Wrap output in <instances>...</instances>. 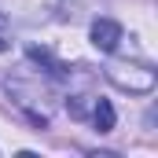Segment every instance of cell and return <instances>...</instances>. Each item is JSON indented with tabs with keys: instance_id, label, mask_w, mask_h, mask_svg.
<instances>
[{
	"instance_id": "obj_1",
	"label": "cell",
	"mask_w": 158,
	"mask_h": 158,
	"mask_svg": "<svg viewBox=\"0 0 158 158\" xmlns=\"http://www.w3.org/2000/svg\"><path fill=\"white\" fill-rule=\"evenodd\" d=\"M107 81L121 88V92H132V96H147L155 88V70L147 66H132V63H114L107 66Z\"/></svg>"
},
{
	"instance_id": "obj_4",
	"label": "cell",
	"mask_w": 158,
	"mask_h": 158,
	"mask_svg": "<svg viewBox=\"0 0 158 158\" xmlns=\"http://www.w3.org/2000/svg\"><path fill=\"white\" fill-rule=\"evenodd\" d=\"M92 121H96L99 132H110V129H114V107H110L107 99H96V103H92Z\"/></svg>"
},
{
	"instance_id": "obj_5",
	"label": "cell",
	"mask_w": 158,
	"mask_h": 158,
	"mask_svg": "<svg viewBox=\"0 0 158 158\" xmlns=\"http://www.w3.org/2000/svg\"><path fill=\"white\" fill-rule=\"evenodd\" d=\"M66 110H70L74 118H85V114L92 110V107H88V96H70V99H66Z\"/></svg>"
},
{
	"instance_id": "obj_2",
	"label": "cell",
	"mask_w": 158,
	"mask_h": 158,
	"mask_svg": "<svg viewBox=\"0 0 158 158\" xmlns=\"http://www.w3.org/2000/svg\"><path fill=\"white\" fill-rule=\"evenodd\" d=\"M121 40V26L114 19H96L92 22V44L99 48V52H114Z\"/></svg>"
},
{
	"instance_id": "obj_6",
	"label": "cell",
	"mask_w": 158,
	"mask_h": 158,
	"mask_svg": "<svg viewBox=\"0 0 158 158\" xmlns=\"http://www.w3.org/2000/svg\"><path fill=\"white\" fill-rule=\"evenodd\" d=\"M11 48V40H7V30H4V22H0V52H7Z\"/></svg>"
},
{
	"instance_id": "obj_3",
	"label": "cell",
	"mask_w": 158,
	"mask_h": 158,
	"mask_svg": "<svg viewBox=\"0 0 158 158\" xmlns=\"http://www.w3.org/2000/svg\"><path fill=\"white\" fill-rule=\"evenodd\" d=\"M30 59L37 63V66L48 74V77H55V81H63L66 74H70V66H66V63H59V59H55L48 48H30Z\"/></svg>"
}]
</instances>
